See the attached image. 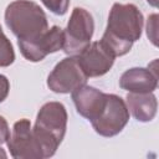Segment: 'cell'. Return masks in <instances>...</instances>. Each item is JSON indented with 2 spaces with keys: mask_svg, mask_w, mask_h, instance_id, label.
I'll return each mask as SVG.
<instances>
[{
  "mask_svg": "<svg viewBox=\"0 0 159 159\" xmlns=\"http://www.w3.org/2000/svg\"><path fill=\"white\" fill-rule=\"evenodd\" d=\"M62 47H63V30L55 25L51 29H48V31L45 34L43 37H41L35 43L20 47V51L26 60L31 62H39L42 61L48 53L57 52Z\"/></svg>",
  "mask_w": 159,
  "mask_h": 159,
  "instance_id": "obj_11",
  "label": "cell"
},
{
  "mask_svg": "<svg viewBox=\"0 0 159 159\" xmlns=\"http://www.w3.org/2000/svg\"><path fill=\"white\" fill-rule=\"evenodd\" d=\"M152 6H154V7H157L158 6V0H147Z\"/></svg>",
  "mask_w": 159,
  "mask_h": 159,
  "instance_id": "obj_18",
  "label": "cell"
},
{
  "mask_svg": "<svg viewBox=\"0 0 159 159\" xmlns=\"http://www.w3.org/2000/svg\"><path fill=\"white\" fill-rule=\"evenodd\" d=\"M87 76L83 73L77 57H66L60 61L47 77V86L55 93H72L86 84Z\"/></svg>",
  "mask_w": 159,
  "mask_h": 159,
  "instance_id": "obj_6",
  "label": "cell"
},
{
  "mask_svg": "<svg viewBox=\"0 0 159 159\" xmlns=\"http://www.w3.org/2000/svg\"><path fill=\"white\" fill-rule=\"evenodd\" d=\"M42 4L56 15H65L68 10L70 0H41Z\"/></svg>",
  "mask_w": 159,
  "mask_h": 159,
  "instance_id": "obj_14",
  "label": "cell"
},
{
  "mask_svg": "<svg viewBox=\"0 0 159 159\" xmlns=\"http://www.w3.org/2000/svg\"><path fill=\"white\" fill-rule=\"evenodd\" d=\"M10 154L15 159H41L42 152L34 135L31 123L24 118L17 120L7 140Z\"/></svg>",
  "mask_w": 159,
  "mask_h": 159,
  "instance_id": "obj_7",
  "label": "cell"
},
{
  "mask_svg": "<svg viewBox=\"0 0 159 159\" xmlns=\"http://www.w3.org/2000/svg\"><path fill=\"white\" fill-rule=\"evenodd\" d=\"M66 127L67 112L62 103L47 102L40 108L32 132L43 158H50L56 153L66 134Z\"/></svg>",
  "mask_w": 159,
  "mask_h": 159,
  "instance_id": "obj_3",
  "label": "cell"
},
{
  "mask_svg": "<svg viewBox=\"0 0 159 159\" xmlns=\"http://www.w3.org/2000/svg\"><path fill=\"white\" fill-rule=\"evenodd\" d=\"M147 35L154 46H158V15L152 14L147 22Z\"/></svg>",
  "mask_w": 159,
  "mask_h": 159,
  "instance_id": "obj_15",
  "label": "cell"
},
{
  "mask_svg": "<svg viewBox=\"0 0 159 159\" xmlns=\"http://www.w3.org/2000/svg\"><path fill=\"white\" fill-rule=\"evenodd\" d=\"M119 86L132 93H149L158 87V60L149 63L148 68L134 67L127 70L119 80Z\"/></svg>",
  "mask_w": 159,
  "mask_h": 159,
  "instance_id": "obj_9",
  "label": "cell"
},
{
  "mask_svg": "<svg viewBox=\"0 0 159 159\" xmlns=\"http://www.w3.org/2000/svg\"><path fill=\"white\" fill-rule=\"evenodd\" d=\"M114 58L116 56L102 41L89 43L80 55H77V61L87 77H99L106 75L113 66Z\"/></svg>",
  "mask_w": 159,
  "mask_h": 159,
  "instance_id": "obj_8",
  "label": "cell"
},
{
  "mask_svg": "<svg viewBox=\"0 0 159 159\" xmlns=\"http://www.w3.org/2000/svg\"><path fill=\"white\" fill-rule=\"evenodd\" d=\"M72 99L77 112L89 122H93L106 104L107 93L83 84L72 92Z\"/></svg>",
  "mask_w": 159,
  "mask_h": 159,
  "instance_id": "obj_10",
  "label": "cell"
},
{
  "mask_svg": "<svg viewBox=\"0 0 159 159\" xmlns=\"http://www.w3.org/2000/svg\"><path fill=\"white\" fill-rule=\"evenodd\" d=\"M94 30L92 15L83 7H75L63 30V47L67 55H80L91 42Z\"/></svg>",
  "mask_w": 159,
  "mask_h": 159,
  "instance_id": "obj_4",
  "label": "cell"
},
{
  "mask_svg": "<svg viewBox=\"0 0 159 159\" xmlns=\"http://www.w3.org/2000/svg\"><path fill=\"white\" fill-rule=\"evenodd\" d=\"M9 138H10V129H9L7 122L5 120L4 117L0 116V147L4 143H7Z\"/></svg>",
  "mask_w": 159,
  "mask_h": 159,
  "instance_id": "obj_16",
  "label": "cell"
},
{
  "mask_svg": "<svg viewBox=\"0 0 159 159\" xmlns=\"http://www.w3.org/2000/svg\"><path fill=\"white\" fill-rule=\"evenodd\" d=\"M127 108L133 114V117L139 122H149L152 120L158 109L157 97L149 93H132L129 92L125 97Z\"/></svg>",
  "mask_w": 159,
  "mask_h": 159,
  "instance_id": "obj_12",
  "label": "cell"
},
{
  "mask_svg": "<svg viewBox=\"0 0 159 159\" xmlns=\"http://www.w3.org/2000/svg\"><path fill=\"white\" fill-rule=\"evenodd\" d=\"M129 119V111L125 102L117 94H108L107 101L98 114V117L91 122L96 133L103 137H113L122 132Z\"/></svg>",
  "mask_w": 159,
  "mask_h": 159,
  "instance_id": "obj_5",
  "label": "cell"
},
{
  "mask_svg": "<svg viewBox=\"0 0 159 159\" xmlns=\"http://www.w3.org/2000/svg\"><path fill=\"white\" fill-rule=\"evenodd\" d=\"M15 61V52L10 40L0 26V67H7Z\"/></svg>",
  "mask_w": 159,
  "mask_h": 159,
  "instance_id": "obj_13",
  "label": "cell"
},
{
  "mask_svg": "<svg viewBox=\"0 0 159 159\" xmlns=\"http://www.w3.org/2000/svg\"><path fill=\"white\" fill-rule=\"evenodd\" d=\"M9 91H10L9 80L4 75H0V103L2 101H5V98L9 94Z\"/></svg>",
  "mask_w": 159,
  "mask_h": 159,
  "instance_id": "obj_17",
  "label": "cell"
},
{
  "mask_svg": "<svg viewBox=\"0 0 159 159\" xmlns=\"http://www.w3.org/2000/svg\"><path fill=\"white\" fill-rule=\"evenodd\" d=\"M5 22L17 37L19 47L35 43L48 31L46 14L34 1L15 0L5 10Z\"/></svg>",
  "mask_w": 159,
  "mask_h": 159,
  "instance_id": "obj_2",
  "label": "cell"
},
{
  "mask_svg": "<svg viewBox=\"0 0 159 159\" xmlns=\"http://www.w3.org/2000/svg\"><path fill=\"white\" fill-rule=\"evenodd\" d=\"M0 158H6V153L1 149V147H0Z\"/></svg>",
  "mask_w": 159,
  "mask_h": 159,
  "instance_id": "obj_19",
  "label": "cell"
},
{
  "mask_svg": "<svg viewBox=\"0 0 159 159\" xmlns=\"http://www.w3.org/2000/svg\"><path fill=\"white\" fill-rule=\"evenodd\" d=\"M143 30V15L134 4H113L102 42L118 57L128 53L139 40Z\"/></svg>",
  "mask_w": 159,
  "mask_h": 159,
  "instance_id": "obj_1",
  "label": "cell"
}]
</instances>
